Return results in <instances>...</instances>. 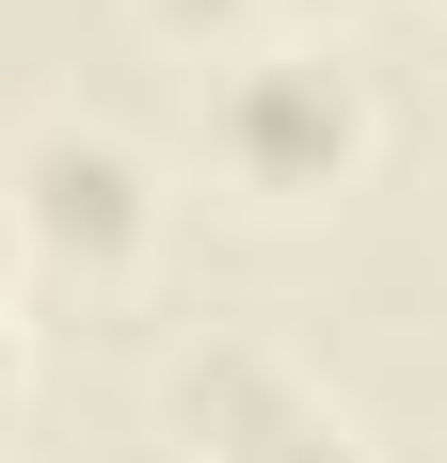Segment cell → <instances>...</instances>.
I'll return each mask as SVG.
<instances>
[{
    "label": "cell",
    "instance_id": "6da1fadb",
    "mask_svg": "<svg viewBox=\"0 0 447 463\" xmlns=\"http://www.w3.org/2000/svg\"><path fill=\"white\" fill-rule=\"evenodd\" d=\"M0 224H16V272L81 288V304H128L160 272V160L112 112H33L16 160H0Z\"/></svg>",
    "mask_w": 447,
    "mask_h": 463
},
{
    "label": "cell",
    "instance_id": "7a4b0ae2",
    "mask_svg": "<svg viewBox=\"0 0 447 463\" xmlns=\"http://www.w3.org/2000/svg\"><path fill=\"white\" fill-rule=\"evenodd\" d=\"M367 144H384V112H367V80L336 64V48H224V80H208V160L256 192V208L352 192Z\"/></svg>",
    "mask_w": 447,
    "mask_h": 463
},
{
    "label": "cell",
    "instance_id": "3957f363",
    "mask_svg": "<svg viewBox=\"0 0 447 463\" xmlns=\"http://www.w3.org/2000/svg\"><path fill=\"white\" fill-rule=\"evenodd\" d=\"M304 416H319L304 352L256 335V320H208V335L160 352V448H176V463H256V448H288Z\"/></svg>",
    "mask_w": 447,
    "mask_h": 463
},
{
    "label": "cell",
    "instance_id": "277c9868",
    "mask_svg": "<svg viewBox=\"0 0 447 463\" xmlns=\"http://www.w3.org/2000/svg\"><path fill=\"white\" fill-rule=\"evenodd\" d=\"M128 16H144L160 48H240V33L271 16V0H128Z\"/></svg>",
    "mask_w": 447,
    "mask_h": 463
},
{
    "label": "cell",
    "instance_id": "5b68a950",
    "mask_svg": "<svg viewBox=\"0 0 447 463\" xmlns=\"http://www.w3.org/2000/svg\"><path fill=\"white\" fill-rule=\"evenodd\" d=\"M256 463H384V448H367V431H352V416H336V400H319V416H304V431H288V448H256Z\"/></svg>",
    "mask_w": 447,
    "mask_h": 463
},
{
    "label": "cell",
    "instance_id": "8992f818",
    "mask_svg": "<svg viewBox=\"0 0 447 463\" xmlns=\"http://www.w3.org/2000/svg\"><path fill=\"white\" fill-rule=\"evenodd\" d=\"M16 416H33V335L0 320V448H16Z\"/></svg>",
    "mask_w": 447,
    "mask_h": 463
},
{
    "label": "cell",
    "instance_id": "52a82bcc",
    "mask_svg": "<svg viewBox=\"0 0 447 463\" xmlns=\"http://www.w3.org/2000/svg\"><path fill=\"white\" fill-rule=\"evenodd\" d=\"M16 288H33V272H16V224H0V320H16Z\"/></svg>",
    "mask_w": 447,
    "mask_h": 463
},
{
    "label": "cell",
    "instance_id": "ba28073f",
    "mask_svg": "<svg viewBox=\"0 0 447 463\" xmlns=\"http://www.w3.org/2000/svg\"><path fill=\"white\" fill-rule=\"evenodd\" d=\"M288 16H319V33H336V16H367V0H288Z\"/></svg>",
    "mask_w": 447,
    "mask_h": 463
},
{
    "label": "cell",
    "instance_id": "9c48e42d",
    "mask_svg": "<svg viewBox=\"0 0 447 463\" xmlns=\"http://www.w3.org/2000/svg\"><path fill=\"white\" fill-rule=\"evenodd\" d=\"M432 16H447V0H432Z\"/></svg>",
    "mask_w": 447,
    "mask_h": 463
}]
</instances>
